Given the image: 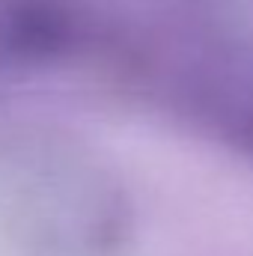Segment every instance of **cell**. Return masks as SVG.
<instances>
[{"mask_svg":"<svg viewBox=\"0 0 253 256\" xmlns=\"http://www.w3.org/2000/svg\"><path fill=\"white\" fill-rule=\"evenodd\" d=\"M74 36L78 21L63 0H0V66L48 63Z\"/></svg>","mask_w":253,"mask_h":256,"instance_id":"cell-1","label":"cell"}]
</instances>
